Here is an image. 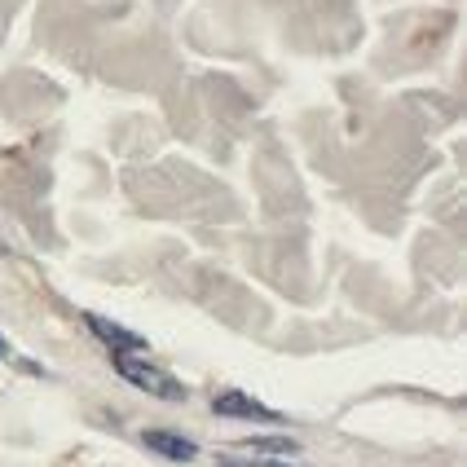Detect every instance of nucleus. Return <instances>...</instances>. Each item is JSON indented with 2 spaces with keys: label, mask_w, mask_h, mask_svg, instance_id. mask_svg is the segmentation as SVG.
<instances>
[{
  "label": "nucleus",
  "mask_w": 467,
  "mask_h": 467,
  "mask_svg": "<svg viewBox=\"0 0 467 467\" xmlns=\"http://www.w3.org/2000/svg\"><path fill=\"white\" fill-rule=\"evenodd\" d=\"M141 441H146V450H155V454L172 459V463H190V459H199V445L190 441V437L163 432V428H150V432H141Z\"/></svg>",
  "instance_id": "20e7f679"
},
{
  "label": "nucleus",
  "mask_w": 467,
  "mask_h": 467,
  "mask_svg": "<svg viewBox=\"0 0 467 467\" xmlns=\"http://www.w3.org/2000/svg\"><path fill=\"white\" fill-rule=\"evenodd\" d=\"M221 467H291L283 459H234V454H221Z\"/></svg>",
  "instance_id": "423d86ee"
},
{
  "label": "nucleus",
  "mask_w": 467,
  "mask_h": 467,
  "mask_svg": "<svg viewBox=\"0 0 467 467\" xmlns=\"http://www.w3.org/2000/svg\"><path fill=\"white\" fill-rule=\"evenodd\" d=\"M252 454H296V441H286V437H260V441H247Z\"/></svg>",
  "instance_id": "39448f33"
},
{
  "label": "nucleus",
  "mask_w": 467,
  "mask_h": 467,
  "mask_svg": "<svg viewBox=\"0 0 467 467\" xmlns=\"http://www.w3.org/2000/svg\"><path fill=\"white\" fill-rule=\"evenodd\" d=\"M212 410L221 419H247V423H283L278 410H269L265 401L247 397L243 389H225L221 397H212Z\"/></svg>",
  "instance_id": "f03ea898"
},
{
  "label": "nucleus",
  "mask_w": 467,
  "mask_h": 467,
  "mask_svg": "<svg viewBox=\"0 0 467 467\" xmlns=\"http://www.w3.org/2000/svg\"><path fill=\"white\" fill-rule=\"evenodd\" d=\"M110 362H115V370L129 379L132 389L150 392V397H159V401H185V397H190L182 379L168 375L163 366L146 362V353H110Z\"/></svg>",
  "instance_id": "f257e3e1"
},
{
  "label": "nucleus",
  "mask_w": 467,
  "mask_h": 467,
  "mask_svg": "<svg viewBox=\"0 0 467 467\" xmlns=\"http://www.w3.org/2000/svg\"><path fill=\"white\" fill-rule=\"evenodd\" d=\"M0 358H9V344H5V336H0Z\"/></svg>",
  "instance_id": "0eeeda50"
},
{
  "label": "nucleus",
  "mask_w": 467,
  "mask_h": 467,
  "mask_svg": "<svg viewBox=\"0 0 467 467\" xmlns=\"http://www.w3.org/2000/svg\"><path fill=\"white\" fill-rule=\"evenodd\" d=\"M84 322H88V331L102 339L110 353H146V339L137 331H124L119 322H106L102 313H84Z\"/></svg>",
  "instance_id": "7ed1b4c3"
}]
</instances>
